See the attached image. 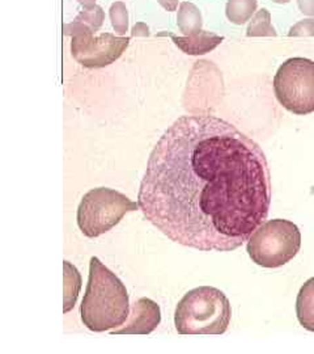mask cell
Masks as SVG:
<instances>
[{"label": "cell", "mask_w": 314, "mask_h": 354, "mask_svg": "<svg viewBox=\"0 0 314 354\" xmlns=\"http://www.w3.org/2000/svg\"><path fill=\"white\" fill-rule=\"evenodd\" d=\"M84 8H90L93 6H96V0H77Z\"/></svg>", "instance_id": "obj_21"}, {"label": "cell", "mask_w": 314, "mask_h": 354, "mask_svg": "<svg viewBox=\"0 0 314 354\" xmlns=\"http://www.w3.org/2000/svg\"><path fill=\"white\" fill-rule=\"evenodd\" d=\"M257 0H228L226 6V19L235 26H242L251 20L257 11Z\"/></svg>", "instance_id": "obj_13"}, {"label": "cell", "mask_w": 314, "mask_h": 354, "mask_svg": "<svg viewBox=\"0 0 314 354\" xmlns=\"http://www.w3.org/2000/svg\"><path fill=\"white\" fill-rule=\"evenodd\" d=\"M297 6L302 13L314 17V0H297Z\"/></svg>", "instance_id": "obj_19"}, {"label": "cell", "mask_w": 314, "mask_h": 354, "mask_svg": "<svg viewBox=\"0 0 314 354\" xmlns=\"http://www.w3.org/2000/svg\"><path fill=\"white\" fill-rule=\"evenodd\" d=\"M248 37H275L277 30L271 24V13L267 10H259L254 13L246 29Z\"/></svg>", "instance_id": "obj_14"}, {"label": "cell", "mask_w": 314, "mask_h": 354, "mask_svg": "<svg viewBox=\"0 0 314 354\" xmlns=\"http://www.w3.org/2000/svg\"><path fill=\"white\" fill-rule=\"evenodd\" d=\"M156 36L172 38V41L175 42L177 48L181 49L188 55L207 54V53L214 50L215 48H217L224 41V37L217 36V35L207 32V30H202L194 36H184V37H178L176 35L169 33V32H160Z\"/></svg>", "instance_id": "obj_9"}, {"label": "cell", "mask_w": 314, "mask_h": 354, "mask_svg": "<svg viewBox=\"0 0 314 354\" xmlns=\"http://www.w3.org/2000/svg\"><path fill=\"white\" fill-rule=\"evenodd\" d=\"M80 315L84 326L93 332L118 328L130 315V298L125 283L99 257H92L89 263L88 285Z\"/></svg>", "instance_id": "obj_2"}, {"label": "cell", "mask_w": 314, "mask_h": 354, "mask_svg": "<svg viewBox=\"0 0 314 354\" xmlns=\"http://www.w3.org/2000/svg\"><path fill=\"white\" fill-rule=\"evenodd\" d=\"M302 232L287 219L266 221L248 239L246 251L257 266L279 268L286 266L299 253Z\"/></svg>", "instance_id": "obj_4"}, {"label": "cell", "mask_w": 314, "mask_h": 354, "mask_svg": "<svg viewBox=\"0 0 314 354\" xmlns=\"http://www.w3.org/2000/svg\"><path fill=\"white\" fill-rule=\"evenodd\" d=\"M110 21L117 36H125L128 30V11L124 1H114L109 10Z\"/></svg>", "instance_id": "obj_15"}, {"label": "cell", "mask_w": 314, "mask_h": 354, "mask_svg": "<svg viewBox=\"0 0 314 354\" xmlns=\"http://www.w3.org/2000/svg\"><path fill=\"white\" fill-rule=\"evenodd\" d=\"M157 1L161 4V7L165 8L166 11L173 12V11H176L179 0H157Z\"/></svg>", "instance_id": "obj_20"}, {"label": "cell", "mask_w": 314, "mask_h": 354, "mask_svg": "<svg viewBox=\"0 0 314 354\" xmlns=\"http://www.w3.org/2000/svg\"><path fill=\"white\" fill-rule=\"evenodd\" d=\"M140 209L126 194L110 188H95L84 194L77 207V226L88 238H97L115 227L130 212Z\"/></svg>", "instance_id": "obj_5"}, {"label": "cell", "mask_w": 314, "mask_h": 354, "mask_svg": "<svg viewBox=\"0 0 314 354\" xmlns=\"http://www.w3.org/2000/svg\"><path fill=\"white\" fill-rule=\"evenodd\" d=\"M289 37H314V19H305L292 26Z\"/></svg>", "instance_id": "obj_17"}, {"label": "cell", "mask_w": 314, "mask_h": 354, "mask_svg": "<svg viewBox=\"0 0 314 354\" xmlns=\"http://www.w3.org/2000/svg\"><path fill=\"white\" fill-rule=\"evenodd\" d=\"M177 26L184 36H194L202 32L203 19L199 8L190 1H182L177 11Z\"/></svg>", "instance_id": "obj_11"}, {"label": "cell", "mask_w": 314, "mask_h": 354, "mask_svg": "<svg viewBox=\"0 0 314 354\" xmlns=\"http://www.w3.org/2000/svg\"><path fill=\"white\" fill-rule=\"evenodd\" d=\"M130 45V38L102 33H83L72 37L71 54L77 64L87 68H102L114 64Z\"/></svg>", "instance_id": "obj_7"}, {"label": "cell", "mask_w": 314, "mask_h": 354, "mask_svg": "<svg viewBox=\"0 0 314 354\" xmlns=\"http://www.w3.org/2000/svg\"><path fill=\"white\" fill-rule=\"evenodd\" d=\"M133 37H150V28L144 23H137L131 29Z\"/></svg>", "instance_id": "obj_18"}, {"label": "cell", "mask_w": 314, "mask_h": 354, "mask_svg": "<svg viewBox=\"0 0 314 354\" xmlns=\"http://www.w3.org/2000/svg\"><path fill=\"white\" fill-rule=\"evenodd\" d=\"M273 1L277 3V4H287L291 0H273Z\"/></svg>", "instance_id": "obj_22"}, {"label": "cell", "mask_w": 314, "mask_h": 354, "mask_svg": "<svg viewBox=\"0 0 314 354\" xmlns=\"http://www.w3.org/2000/svg\"><path fill=\"white\" fill-rule=\"evenodd\" d=\"M64 268V304H63V313H70L76 304L79 290L81 288V277L79 270L72 266L70 261H63Z\"/></svg>", "instance_id": "obj_12"}, {"label": "cell", "mask_w": 314, "mask_h": 354, "mask_svg": "<svg viewBox=\"0 0 314 354\" xmlns=\"http://www.w3.org/2000/svg\"><path fill=\"white\" fill-rule=\"evenodd\" d=\"M277 102L288 112L306 115L314 112V62L308 58H289L274 77Z\"/></svg>", "instance_id": "obj_6"}, {"label": "cell", "mask_w": 314, "mask_h": 354, "mask_svg": "<svg viewBox=\"0 0 314 354\" xmlns=\"http://www.w3.org/2000/svg\"><path fill=\"white\" fill-rule=\"evenodd\" d=\"M296 315L304 328L314 332V277L308 279L299 291Z\"/></svg>", "instance_id": "obj_10"}, {"label": "cell", "mask_w": 314, "mask_h": 354, "mask_svg": "<svg viewBox=\"0 0 314 354\" xmlns=\"http://www.w3.org/2000/svg\"><path fill=\"white\" fill-rule=\"evenodd\" d=\"M75 20L83 23L84 26H88L96 33V32L100 30L101 26L105 21V12H104V10L101 8L100 6L96 4L90 8H84L81 12L76 16Z\"/></svg>", "instance_id": "obj_16"}, {"label": "cell", "mask_w": 314, "mask_h": 354, "mask_svg": "<svg viewBox=\"0 0 314 354\" xmlns=\"http://www.w3.org/2000/svg\"><path fill=\"white\" fill-rule=\"evenodd\" d=\"M232 308L226 294L213 286L188 291L175 311L177 332L191 335H223L229 327Z\"/></svg>", "instance_id": "obj_3"}, {"label": "cell", "mask_w": 314, "mask_h": 354, "mask_svg": "<svg viewBox=\"0 0 314 354\" xmlns=\"http://www.w3.org/2000/svg\"><path fill=\"white\" fill-rule=\"evenodd\" d=\"M138 203L175 243L202 252L235 251L268 215L266 155L223 118L182 115L153 147Z\"/></svg>", "instance_id": "obj_1"}, {"label": "cell", "mask_w": 314, "mask_h": 354, "mask_svg": "<svg viewBox=\"0 0 314 354\" xmlns=\"http://www.w3.org/2000/svg\"><path fill=\"white\" fill-rule=\"evenodd\" d=\"M161 323L160 306L150 298H140L133 304L130 320L122 328L114 329L112 335H150Z\"/></svg>", "instance_id": "obj_8"}]
</instances>
